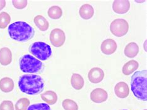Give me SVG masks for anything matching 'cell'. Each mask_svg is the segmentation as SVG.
I'll return each instance as SVG.
<instances>
[{"instance_id": "cell-26", "label": "cell", "mask_w": 147, "mask_h": 110, "mask_svg": "<svg viewBox=\"0 0 147 110\" xmlns=\"http://www.w3.org/2000/svg\"><path fill=\"white\" fill-rule=\"evenodd\" d=\"M0 110H14L13 103L10 100H4L0 104Z\"/></svg>"}, {"instance_id": "cell-31", "label": "cell", "mask_w": 147, "mask_h": 110, "mask_svg": "<svg viewBox=\"0 0 147 110\" xmlns=\"http://www.w3.org/2000/svg\"><path fill=\"white\" fill-rule=\"evenodd\" d=\"M144 110H147V109H144Z\"/></svg>"}, {"instance_id": "cell-9", "label": "cell", "mask_w": 147, "mask_h": 110, "mask_svg": "<svg viewBox=\"0 0 147 110\" xmlns=\"http://www.w3.org/2000/svg\"><path fill=\"white\" fill-rule=\"evenodd\" d=\"M130 8V3L128 0H116L113 4V9L118 14H126Z\"/></svg>"}, {"instance_id": "cell-15", "label": "cell", "mask_w": 147, "mask_h": 110, "mask_svg": "<svg viewBox=\"0 0 147 110\" xmlns=\"http://www.w3.org/2000/svg\"><path fill=\"white\" fill-rule=\"evenodd\" d=\"M14 88V83L12 79L3 77L0 80V90L4 93L12 92Z\"/></svg>"}, {"instance_id": "cell-14", "label": "cell", "mask_w": 147, "mask_h": 110, "mask_svg": "<svg viewBox=\"0 0 147 110\" xmlns=\"http://www.w3.org/2000/svg\"><path fill=\"white\" fill-rule=\"evenodd\" d=\"M80 16L84 20H89L93 17L94 9L91 5L89 4H84L81 6L79 10Z\"/></svg>"}, {"instance_id": "cell-27", "label": "cell", "mask_w": 147, "mask_h": 110, "mask_svg": "<svg viewBox=\"0 0 147 110\" xmlns=\"http://www.w3.org/2000/svg\"><path fill=\"white\" fill-rule=\"evenodd\" d=\"M12 3L14 7L18 9H24L27 5H28V1H26V0H22V1L14 0V1H12Z\"/></svg>"}, {"instance_id": "cell-7", "label": "cell", "mask_w": 147, "mask_h": 110, "mask_svg": "<svg viewBox=\"0 0 147 110\" xmlns=\"http://www.w3.org/2000/svg\"><path fill=\"white\" fill-rule=\"evenodd\" d=\"M66 40L64 31L59 28L53 29L50 34V41L53 46L57 48L63 46Z\"/></svg>"}, {"instance_id": "cell-2", "label": "cell", "mask_w": 147, "mask_h": 110, "mask_svg": "<svg viewBox=\"0 0 147 110\" xmlns=\"http://www.w3.org/2000/svg\"><path fill=\"white\" fill-rule=\"evenodd\" d=\"M7 31L11 39L20 42L32 39L35 35L33 27L24 21H17L10 24Z\"/></svg>"}, {"instance_id": "cell-17", "label": "cell", "mask_w": 147, "mask_h": 110, "mask_svg": "<svg viewBox=\"0 0 147 110\" xmlns=\"http://www.w3.org/2000/svg\"><path fill=\"white\" fill-rule=\"evenodd\" d=\"M139 67L138 63L135 60H130L122 67V73L125 75H129L136 71Z\"/></svg>"}, {"instance_id": "cell-8", "label": "cell", "mask_w": 147, "mask_h": 110, "mask_svg": "<svg viewBox=\"0 0 147 110\" xmlns=\"http://www.w3.org/2000/svg\"><path fill=\"white\" fill-rule=\"evenodd\" d=\"M90 98L96 103H101L105 102L108 98V93L103 89L97 88L92 91L90 93Z\"/></svg>"}, {"instance_id": "cell-22", "label": "cell", "mask_w": 147, "mask_h": 110, "mask_svg": "<svg viewBox=\"0 0 147 110\" xmlns=\"http://www.w3.org/2000/svg\"><path fill=\"white\" fill-rule=\"evenodd\" d=\"M29 106V100L26 98H22L17 101L15 105V110H28Z\"/></svg>"}, {"instance_id": "cell-1", "label": "cell", "mask_w": 147, "mask_h": 110, "mask_svg": "<svg viewBox=\"0 0 147 110\" xmlns=\"http://www.w3.org/2000/svg\"><path fill=\"white\" fill-rule=\"evenodd\" d=\"M18 87L22 93L34 95L43 91L45 83L40 75L25 74L19 78Z\"/></svg>"}, {"instance_id": "cell-30", "label": "cell", "mask_w": 147, "mask_h": 110, "mask_svg": "<svg viewBox=\"0 0 147 110\" xmlns=\"http://www.w3.org/2000/svg\"><path fill=\"white\" fill-rule=\"evenodd\" d=\"M120 110H128V109H120Z\"/></svg>"}, {"instance_id": "cell-24", "label": "cell", "mask_w": 147, "mask_h": 110, "mask_svg": "<svg viewBox=\"0 0 147 110\" xmlns=\"http://www.w3.org/2000/svg\"><path fill=\"white\" fill-rule=\"evenodd\" d=\"M62 107L65 110H78V105L71 99H65L62 101Z\"/></svg>"}, {"instance_id": "cell-3", "label": "cell", "mask_w": 147, "mask_h": 110, "mask_svg": "<svg viewBox=\"0 0 147 110\" xmlns=\"http://www.w3.org/2000/svg\"><path fill=\"white\" fill-rule=\"evenodd\" d=\"M131 90L138 100H147V71H137L131 78Z\"/></svg>"}, {"instance_id": "cell-5", "label": "cell", "mask_w": 147, "mask_h": 110, "mask_svg": "<svg viewBox=\"0 0 147 110\" xmlns=\"http://www.w3.org/2000/svg\"><path fill=\"white\" fill-rule=\"evenodd\" d=\"M30 53L41 61H46L52 56L51 47L46 43L42 41H36L33 43L29 48Z\"/></svg>"}, {"instance_id": "cell-13", "label": "cell", "mask_w": 147, "mask_h": 110, "mask_svg": "<svg viewBox=\"0 0 147 110\" xmlns=\"http://www.w3.org/2000/svg\"><path fill=\"white\" fill-rule=\"evenodd\" d=\"M12 52L7 47L2 48L0 50V64L2 66H7L12 62Z\"/></svg>"}, {"instance_id": "cell-23", "label": "cell", "mask_w": 147, "mask_h": 110, "mask_svg": "<svg viewBox=\"0 0 147 110\" xmlns=\"http://www.w3.org/2000/svg\"><path fill=\"white\" fill-rule=\"evenodd\" d=\"M11 22L10 15L6 12L0 13V29H4L7 27Z\"/></svg>"}, {"instance_id": "cell-21", "label": "cell", "mask_w": 147, "mask_h": 110, "mask_svg": "<svg viewBox=\"0 0 147 110\" xmlns=\"http://www.w3.org/2000/svg\"><path fill=\"white\" fill-rule=\"evenodd\" d=\"M48 16L52 19H59L63 14L62 9L60 7L58 6H51L47 11Z\"/></svg>"}, {"instance_id": "cell-20", "label": "cell", "mask_w": 147, "mask_h": 110, "mask_svg": "<svg viewBox=\"0 0 147 110\" xmlns=\"http://www.w3.org/2000/svg\"><path fill=\"white\" fill-rule=\"evenodd\" d=\"M34 22L37 27L40 31L45 32L47 30L49 27V23L48 21L41 15H37L34 19Z\"/></svg>"}, {"instance_id": "cell-12", "label": "cell", "mask_w": 147, "mask_h": 110, "mask_svg": "<svg viewBox=\"0 0 147 110\" xmlns=\"http://www.w3.org/2000/svg\"><path fill=\"white\" fill-rule=\"evenodd\" d=\"M114 92L118 98H125L129 95V86L124 82H119L115 85Z\"/></svg>"}, {"instance_id": "cell-19", "label": "cell", "mask_w": 147, "mask_h": 110, "mask_svg": "<svg viewBox=\"0 0 147 110\" xmlns=\"http://www.w3.org/2000/svg\"><path fill=\"white\" fill-rule=\"evenodd\" d=\"M70 82L73 88L76 90H82L84 85V79L79 74H73L71 75Z\"/></svg>"}, {"instance_id": "cell-25", "label": "cell", "mask_w": 147, "mask_h": 110, "mask_svg": "<svg viewBox=\"0 0 147 110\" xmlns=\"http://www.w3.org/2000/svg\"><path fill=\"white\" fill-rule=\"evenodd\" d=\"M28 110H51V108L49 105L41 103L30 105Z\"/></svg>"}, {"instance_id": "cell-16", "label": "cell", "mask_w": 147, "mask_h": 110, "mask_svg": "<svg viewBox=\"0 0 147 110\" xmlns=\"http://www.w3.org/2000/svg\"><path fill=\"white\" fill-rule=\"evenodd\" d=\"M139 53L138 45L135 42H130L127 44L124 49V54L129 58H133Z\"/></svg>"}, {"instance_id": "cell-29", "label": "cell", "mask_w": 147, "mask_h": 110, "mask_svg": "<svg viewBox=\"0 0 147 110\" xmlns=\"http://www.w3.org/2000/svg\"><path fill=\"white\" fill-rule=\"evenodd\" d=\"M146 40L145 41V51H146Z\"/></svg>"}, {"instance_id": "cell-10", "label": "cell", "mask_w": 147, "mask_h": 110, "mask_svg": "<svg viewBox=\"0 0 147 110\" xmlns=\"http://www.w3.org/2000/svg\"><path fill=\"white\" fill-rule=\"evenodd\" d=\"M117 48V43L113 39H107L104 40L100 45V50L102 53L106 55L114 54Z\"/></svg>"}, {"instance_id": "cell-11", "label": "cell", "mask_w": 147, "mask_h": 110, "mask_svg": "<svg viewBox=\"0 0 147 110\" xmlns=\"http://www.w3.org/2000/svg\"><path fill=\"white\" fill-rule=\"evenodd\" d=\"M88 77L90 82L92 83H99L103 81L104 72L99 67H93L89 71Z\"/></svg>"}, {"instance_id": "cell-4", "label": "cell", "mask_w": 147, "mask_h": 110, "mask_svg": "<svg viewBox=\"0 0 147 110\" xmlns=\"http://www.w3.org/2000/svg\"><path fill=\"white\" fill-rule=\"evenodd\" d=\"M19 66L25 73H36L42 68V63L30 55H25L19 60Z\"/></svg>"}, {"instance_id": "cell-6", "label": "cell", "mask_w": 147, "mask_h": 110, "mask_svg": "<svg viewBox=\"0 0 147 110\" xmlns=\"http://www.w3.org/2000/svg\"><path fill=\"white\" fill-rule=\"evenodd\" d=\"M129 25L123 19H116L111 22L110 30L113 35L117 37H122L128 33Z\"/></svg>"}, {"instance_id": "cell-18", "label": "cell", "mask_w": 147, "mask_h": 110, "mask_svg": "<svg viewBox=\"0 0 147 110\" xmlns=\"http://www.w3.org/2000/svg\"><path fill=\"white\" fill-rule=\"evenodd\" d=\"M42 100L50 105L55 104L58 100L57 94L52 90H47L40 95Z\"/></svg>"}, {"instance_id": "cell-28", "label": "cell", "mask_w": 147, "mask_h": 110, "mask_svg": "<svg viewBox=\"0 0 147 110\" xmlns=\"http://www.w3.org/2000/svg\"><path fill=\"white\" fill-rule=\"evenodd\" d=\"M6 5V1H5V0H0V11H1L3 9L5 8Z\"/></svg>"}]
</instances>
